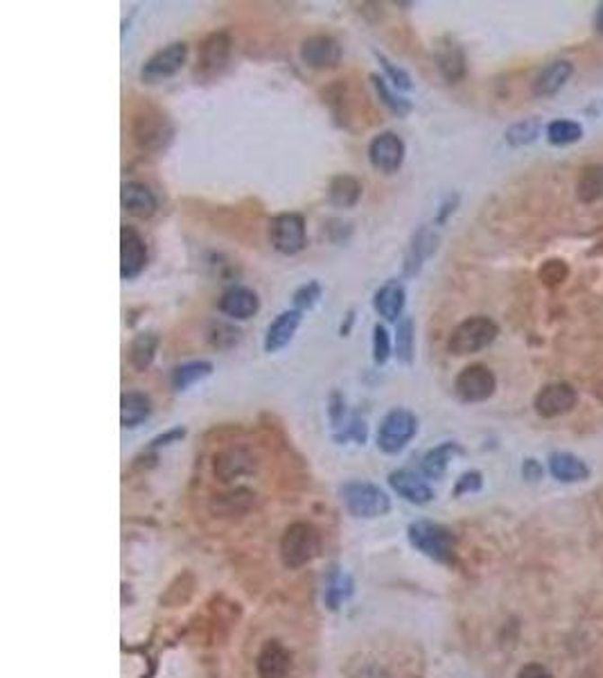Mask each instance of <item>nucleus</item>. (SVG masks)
<instances>
[{
    "mask_svg": "<svg viewBox=\"0 0 603 678\" xmlns=\"http://www.w3.org/2000/svg\"><path fill=\"white\" fill-rule=\"evenodd\" d=\"M500 335V326L495 319L486 315H474L455 326V330L448 337V353L457 358L474 355L479 351L488 349Z\"/></svg>",
    "mask_w": 603,
    "mask_h": 678,
    "instance_id": "1",
    "label": "nucleus"
},
{
    "mask_svg": "<svg viewBox=\"0 0 603 678\" xmlns=\"http://www.w3.org/2000/svg\"><path fill=\"white\" fill-rule=\"evenodd\" d=\"M131 138L138 149L147 154H161L174 140V125L170 118L158 109H145L136 113L131 122Z\"/></svg>",
    "mask_w": 603,
    "mask_h": 678,
    "instance_id": "2",
    "label": "nucleus"
},
{
    "mask_svg": "<svg viewBox=\"0 0 603 678\" xmlns=\"http://www.w3.org/2000/svg\"><path fill=\"white\" fill-rule=\"evenodd\" d=\"M418 433V418L412 409L407 407H394L391 412L385 414L377 428L376 442L377 448L386 455H398L407 448V443L416 437Z\"/></svg>",
    "mask_w": 603,
    "mask_h": 678,
    "instance_id": "3",
    "label": "nucleus"
},
{
    "mask_svg": "<svg viewBox=\"0 0 603 678\" xmlns=\"http://www.w3.org/2000/svg\"><path fill=\"white\" fill-rule=\"evenodd\" d=\"M233 52V39L228 32H213L200 43L195 61V75L197 84H210L226 70L228 61H231Z\"/></svg>",
    "mask_w": 603,
    "mask_h": 678,
    "instance_id": "4",
    "label": "nucleus"
},
{
    "mask_svg": "<svg viewBox=\"0 0 603 678\" xmlns=\"http://www.w3.org/2000/svg\"><path fill=\"white\" fill-rule=\"evenodd\" d=\"M409 543L421 549L425 557L439 563H450L455 558V536L448 527L430 521H416L407 530Z\"/></svg>",
    "mask_w": 603,
    "mask_h": 678,
    "instance_id": "5",
    "label": "nucleus"
},
{
    "mask_svg": "<svg viewBox=\"0 0 603 678\" xmlns=\"http://www.w3.org/2000/svg\"><path fill=\"white\" fill-rule=\"evenodd\" d=\"M339 493L343 506L355 518H380L391 509V497L371 482H346Z\"/></svg>",
    "mask_w": 603,
    "mask_h": 678,
    "instance_id": "6",
    "label": "nucleus"
},
{
    "mask_svg": "<svg viewBox=\"0 0 603 678\" xmlns=\"http://www.w3.org/2000/svg\"><path fill=\"white\" fill-rule=\"evenodd\" d=\"M270 245L280 256H297L307 245L306 218L301 213H280L270 222Z\"/></svg>",
    "mask_w": 603,
    "mask_h": 678,
    "instance_id": "7",
    "label": "nucleus"
},
{
    "mask_svg": "<svg viewBox=\"0 0 603 678\" xmlns=\"http://www.w3.org/2000/svg\"><path fill=\"white\" fill-rule=\"evenodd\" d=\"M319 552V534L307 522H294L280 539V558L288 567H303Z\"/></svg>",
    "mask_w": 603,
    "mask_h": 678,
    "instance_id": "8",
    "label": "nucleus"
},
{
    "mask_svg": "<svg viewBox=\"0 0 603 678\" xmlns=\"http://www.w3.org/2000/svg\"><path fill=\"white\" fill-rule=\"evenodd\" d=\"M188 61V43L172 41L149 55L140 68V82L143 84H161L165 79L174 77Z\"/></svg>",
    "mask_w": 603,
    "mask_h": 678,
    "instance_id": "9",
    "label": "nucleus"
},
{
    "mask_svg": "<svg viewBox=\"0 0 603 678\" xmlns=\"http://www.w3.org/2000/svg\"><path fill=\"white\" fill-rule=\"evenodd\" d=\"M497 389V378L486 364H468L455 378V394L461 403H483L492 398Z\"/></svg>",
    "mask_w": 603,
    "mask_h": 678,
    "instance_id": "10",
    "label": "nucleus"
},
{
    "mask_svg": "<svg viewBox=\"0 0 603 678\" xmlns=\"http://www.w3.org/2000/svg\"><path fill=\"white\" fill-rule=\"evenodd\" d=\"M407 145L395 131H380L368 143V163L382 174H394L403 167Z\"/></svg>",
    "mask_w": 603,
    "mask_h": 678,
    "instance_id": "11",
    "label": "nucleus"
},
{
    "mask_svg": "<svg viewBox=\"0 0 603 678\" xmlns=\"http://www.w3.org/2000/svg\"><path fill=\"white\" fill-rule=\"evenodd\" d=\"M147 242L134 227L120 228V276L122 281H134L147 267Z\"/></svg>",
    "mask_w": 603,
    "mask_h": 678,
    "instance_id": "12",
    "label": "nucleus"
},
{
    "mask_svg": "<svg viewBox=\"0 0 603 678\" xmlns=\"http://www.w3.org/2000/svg\"><path fill=\"white\" fill-rule=\"evenodd\" d=\"M298 55H301V61L307 68H334L341 61V46L330 34H312V37L303 39Z\"/></svg>",
    "mask_w": 603,
    "mask_h": 678,
    "instance_id": "13",
    "label": "nucleus"
},
{
    "mask_svg": "<svg viewBox=\"0 0 603 678\" xmlns=\"http://www.w3.org/2000/svg\"><path fill=\"white\" fill-rule=\"evenodd\" d=\"M576 403H579V394H576L574 387L567 385V382H552V385H545L538 391L534 407L543 418H556L572 412Z\"/></svg>",
    "mask_w": 603,
    "mask_h": 678,
    "instance_id": "14",
    "label": "nucleus"
},
{
    "mask_svg": "<svg viewBox=\"0 0 603 678\" xmlns=\"http://www.w3.org/2000/svg\"><path fill=\"white\" fill-rule=\"evenodd\" d=\"M213 473L219 482L228 484L235 479L249 477L255 473V457L246 448H226L219 455H215Z\"/></svg>",
    "mask_w": 603,
    "mask_h": 678,
    "instance_id": "15",
    "label": "nucleus"
},
{
    "mask_svg": "<svg viewBox=\"0 0 603 678\" xmlns=\"http://www.w3.org/2000/svg\"><path fill=\"white\" fill-rule=\"evenodd\" d=\"M217 308L231 321H246L253 315H258L261 299H258V294L253 290L244 288V285H231V288L222 292Z\"/></svg>",
    "mask_w": 603,
    "mask_h": 678,
    "instance_id": "16",
    "label": "nucleus"
},
{
    "mask_svg": "<svg viewBox=\"0 0 603 678\" xmlns=\"http://www.w3.org/2000/svg\"><path fill=\"white\" fill-rule=\"evenodd\" d=\"M404 303H407V292H404L403 281L389 279L376 290L373 294V310L386 324H398L404 317Z\"/></svg>",
    "mask_w": 603,
    "mask_h": 678,
    "instance_id": "17",
    "label": "nucleus"
},
{
    "mask_svg": "<svg viewBox=\"0 0 603 678\" xmlns=\"http://www.w3.org/2000/svg\"><path fill=\"white\" fill-rule=\"evenodd\" d=\"M434 64H437L439 73L443 75L446 82H461L466 75L464 48L452 37H441L434 46Z\"/></svg>",
    "mask_w": 603,
    "mask_h": 678,
    "instance_id": "18",
    "label": "nucleus"
},
{
    "mask_svg": "<svg viewBox=\"0 0 603 678\" xmlns=\"http://www.w3.org/2000/svg\"><path fill=\"white\" fill-rule=\"evenodd\" d=\"M301 321H303V312L294 310V308L292 310L280 312V315L276 317L270 326H267L265 342H262L265 353H270V355L279 353V351H283L285 346H289V342H292L294 335H297Z\"/></svg>",
    "mask_w": 603,
    "mask_h": 678,
    "instance_id": "19",
    "label": "nucleus"
},
{
    "mask_svg": "<svg viewBox=\"0 0 603 678\" xmlns=\"http://www.w3.org/2000/svg\"><path fill=\"white\" fill-rule=\"evenodd\" d=\"M120 204L131 218L149 219L156 215L158 200L152 188L140 182H125L120 188Z\"/></svg>",
    "mask_w": 603,
    "mask_h": 678,
    "instance_id": "20",
    "label": "nucleus"
},
{
    "mask_svg": "<svg viewBox=\"0 0 603 678\" xmlns=\"http://www.w3.org/2000/svg\"><path fill=\"white\" fill-rule=\"evenodd\" d=\"M389 486L398 493L403 500L412 502V504H427V502L434 500L432 486L416 475L413 470L398 468L394 473H389Z\"/></svg>",
    "mask_w": 603,
    "mask_h": 678,
    "instance_id": "21",
    "label": "nucleus"
},
{
    "mask_svg": "<svg viewBox=\"0 0 603 678\" xmlns=\"http://www.w3.org/2000/svg\"><path fill=\"white\" fill-rule=\"evenodd\" d=\"M437 246H439V236L432 231V228L430 227L418 228V231L412 236L407 256H404V276H407V279H413V276L422 270L427 258L432 256L434 251H437Z\"/></svg>",
    "mask_w": 603,
    "mask_h": 678,
    "instance_id": "22",
    "label": "nucleus"
},
{
    "mask_svg": "<svg viewBox=\"0 0 603 678\" xmlns=\"http://www.w3.org/2000/svg\"><path fill=\"white\" fill-rule=\"evenodd\" d=\"M572 75H574V64H572V61H552V64L545 66V68L540 70L538 77H536L534 95H538V98H552V95H556L558 91L570 82Z\"/></svg>",
    "mask_w": 603,
    "mask_h": 678,
    "instance_id": "23",
    "label": "nucleus"
},
{
    "mask_svg": "<svg viewBox=\"0 0 603 678\" xmlns=\"http://www.w3.org/2000/svg\"><path fill=\"white\" fill-rule=\"evenodd\" d=\"M158 346H161V337L154 330H140L134 335L129 344V364L134 371L145 373L154 364L158 353Z\"/></svg>",
    "mask_w": 603,
    "mask_h": 678,
    "instance_id": "24",
    "label": "nucleus"
},
{
    "mask_svg": "<svg viewBox=\"0 0 603 678\" xmlns=\"http://www.w3.org/2000/svg\"><path fill=\"white\" fill-rule=\"evenodd\" d=\"M364 186L353 174H337L328 183V201L334 209H353L362 200Z\"/></svg>",
    "mask_w": 603,
    "mask_h": 678,
    "instance_id": "25",
    "label": "nucleus"
},
{
    "mask_svg": "<svg viewBox=\"0 0 603 678\" xmlns=\"http://www.w3.org/2000/svg\"><path fill=\"white\" fill-rule=\"evenodd\" d=\"M215 367L208 360H191V362L177 364V367L170 371V387L172 391H188L191 387H195L197 382H204L206 378L213 376Z\"/></svg>",
    "mask_w": 603,
    "mask_h": 678,
    "instance_id": "26",
    "label": "nucleus"
},
{
    "mask_svg": "<svg viewBox=\"0 0 603 678\" xmlns=\"http://www.w3.org/2000/svg\"><path fill=\"white\" fill-rule=\"evenodd\" d=\"M289 665H292L289 654L279 642H267L258 654V660H255V669H258L261 678H285L289 672Z\"/></svg>",
    "mask_w": 603,
    "mask_h": 678,
    "instance_id": "27",
    "label": "nucleus"
},
{
    "mask_svg": "<svg viewBox=\"0 0 603 678\" xmlns=\"http://www.w3.org/2000/svg\"><path fill=\"white\" fill-rule=\"evenodd\" d=\"M152 414V398L143 391H125L120 396V425L134 430L143 425Z\"/></svg>",
    "mask_w": 603,
    "mask_h": 678,
    "instance_id": "28",
    "label": "nucleus"
},
{
    "mask_svg": "<svg viewBox=\"0 0 603 678\" xmlns=\"http://www.w3.org/2000/svg\"><path fill=\"white\" fill-rule=\"evenodd\" d=\"M549 473L558 479V482L574 484L585 482L590 477V468L583 459H579L572 452H554L549 457Z\"/></svg>",
    "mask_w": 603,
    "mask_h": 678,
    "instance_id": "29",
    "label": "nucleus"
},
{
    "mask_svg": "<svg viewBox=\"0 0 603 678\" xmlns=\"http://www.w3.org/2000/svg\"><path fill=\"white\" fill-rule=\"evenodd\" d=\"M394 358L403 367H412L413 360H416V324H413V319L409 315H404L395 324Z\"/></svg>",
    "mask_w": 603,
    "mask_h": 678,
    "instance_id": "30",
    "label": "nucleus"
},
{
    "mask_svg": "<svg viewBox=\"0 0 603 678\" xmlns=\"http://www.w3.org/2000/svg\"><path fill=\"white\" fill-rule=\"evenodd\" d=\"M204 337L215 351H231L242 342V330L231 319H210L206 324Z\"/></svg>",
    "mask_w": 603,
    "mask_h": 678,
    "instance_id": "31",
    "label": "nucleus"
},
{
    "mask_svg": "<svg viewBox=\"0 0 603 678\" xmlns=\"http://www.w3.org/2000/svg\"><path fill=\"white\" fill-rule=\"evenodd\" d=\"M461 452L459 443L446 442L441 446L432 448L430 452H425V457L421 459V468L425 473V477L430 479H441L448 473V466Z\"/></svg>",
    "mask_w": 603,
    "mask_h": 678,
    "instance_id": "32",
    "label": "nucleus"
},
{
    "mask_svg": "<svg viewBox=\"0 0 603 678\" xmlns=\"http://www.w3.org/2000/svg\"><path fill=\"white\" fill-rule=\"evenodd\" d=\"M368 79H371L373 89H376L377 100H380V103L385 104V107L389 109V112L394 113V116L407 118L409 113L413 112L412 100L403 98V95H400L398 91L394 89V86H389V82H386V79H385V75L371 73V75H368Z\"/></svg>",
    "mask_w": 603,
    "mask_h": 678,
    "instance_id": "33",
    "label": "nucleus"
},
{
    "mask_svg": "<svg viewBox=\"0 0 603 678\" xmlns=\"http://www.w3.org/2000/svg\"><path fill=\"white\" fill-rule=\"evenodd\" d=\"M255 493L249 488H233V491L219 493L213 500V512L219 516H240L246 513L253 506Z\"/></svg>",
    "mask_w": 603,
    "mask_h": 678,
    "instance_id": "34",
    "label": "nucleus"
},
{
    "mask_svg": "<svg viewBox=\"0 0 603 678\" xmlns=\"http://www.w3.org/2000/svg\"><path fill=\"white\" fill-rule=\"evenodd\" d=\"M576 195L583 204L603 200V165H588L576 183Z\"/></svg>",
    "mask_w": 603,
    "mask_h": 678,
    "instance_id": "35",
    "label": "nucleus"
},
{
    "mask_svg": "<svg viewBox=\"0 0 603 678\" xmlns=\"http://www.w3.org/2000/svg\"><path fill=\"white\" fill-rule=\"evenodd\" d=\"M581 138H583V127H581L576 120H565V118H561V120L549 122L547 140L552 145H556V147H565V145L579 143Z\"/></svg>",
    "mask_w": 603,
    "mask_h": 678,
    "instance_id": "36",
    "label": "nucleus"
},
{
    "mask_svg": "<svg viewBox=\"0 0 603 678\" xmlns=\"http://www.w3.org/2000/svg\"><path fill=\"white\" fill-rule=\"evenodd\" d=\"M540 136V120L538 118H529V120H520L510 125L506 129V143L510 147H525V145L534 143Z\"/></svg>",
    "mask_w": 603,
    "mask_h": 678,
    "instance_id": "37",
    "label": "nucleus"
},
{
    "mask_svg": "<svg viewBox=\"0 0 603 678\" xmlns=\"http://www.w3.org/2000/svg\"><path fill=\"white\" fill-rule=\"evenodd\" d=\"M373 55H376L380 68L385 70V79H386V82H391V86H394L395 91H412L413 89L412 75H409L407 70L400 68L398 64H394V61H391L386 55H382V52L376 50Z\"/></svg>",
    "mask_w": 603,
    "mask_h": 678,
    "instance_id": "38",
    "label": "nucleus"
},
{
    "mask_svg": "<svg viewBox=\"0 0 603 678\" xmlns=\"http://www.w3.org/2000/svg\"><path fill=\"white\" fill-rule=\"evenodd\" d=\"M391 355H394V339H391L386 326L377 321L373 326V362L376 367H385Z\"/></svg>",
    "mask_w": 603,
    "mask_h": 678,
    "instance_id": "39",
    "label": "nucleus"
},
{
    "mask_svg": "<svg viewBox=\"0 0 603 678\" xmlns=\"http://www.w3.org/2000/svg\"><path fill=\"white\" fill-rule=\"evenodd\" d=\"M321 297H324V288H321L319 281H307V283H303L301 288L294 290V294H292L294 310H298V312L312 310V308L321 301Z\"/></svg>",
    "mask_w": 603,
    "mask_h": 678,
    "instance_id": "40",
    "label": "nucleus"
},
{
    "mask_svg": "<svg viewBox=\"0 0 603 678\" xmlns=\"http://www.w3.org/2000/svg\"><path fill=\"white\" fill-rule=\"evenodd\" d=\"M367 423H364V418L359 416H350L349 421L343 423L341 428L337 430V433H333V439L337 443H346V442H355V443H364L367 442Z\"/></svg>",
    "mask_w": 603,
    "mask_h": 678,
    "instance_id": "41",
    "label": "nucleus"
},
{
    "mask_svg": "<svg viewBox=\"0 0 603 678\" xmlns=\"http://www.w3.org/2000/svg\"><path fill=\"white\" fill-rule=\"evenodd\" d=\"M328 418H330V425H333L334 433H337L343 423L350 418L349 407H346V398H343L341 391H337V389L330 391V396H328Z\"/></svg>",
    "mask_w": 603,
    "mask_h": 678,
    "instance_id": "42",
    "label": "nucleus"
},
{
    "mask_svg": "<svg viewBox=\"0 0 603 678\" xmlns=\"http://www.w3.org/2000/svg\"><path fill=\"white\" fill-rule=\"evenodd\" d=\"M346 576L343 575H333V579L328 581V588H325V602H328L330 609H337L341 604V600H346L349 595V588H346Z\"/></svg>",
    "mask_w": 603,
    "mask_h": 678,
    "instance_id": "43",
    "label": "nucleus"
},
{
    "mask_svg": "<svg viewBox=\"0 0 603 678\" xmlns=\"http://www.w3.org/2000/svg\"><path fill=\"white\" fill-rule=\"evenodd\" d=\"M483 479H482V473L479 470H468V473L461 475L459 479H457L455 484V495H466V493H477L479 488H482Z\"/></svg>",
    "mask_w": 603,
    "mask_h": 678,
    "instance_id": "44",
    "label": "nucleus"
},
{
    "mask_svg": "<svg viewBox=\"0 0 603 678\" xmlns=\"http://www.w3.org/2000/svg\"><path fill=\"white\" fill-rule=\"evenodd\" d=\"M567 276V265L563 261H547L540 270V279L549 285H558L561 281H565Z\"/></svg>",
    "mask_w": 603,
    "mask_h": 678,
    "instance_id": "45",
    "label": "nucleus"
},
{
    "mask_svg": "<svg viewBox=\"0 0 603 678\" xmlns=\"http://www.w3.org/2000/svg\"><path fill=\"white\" fill-rule=\"evenodd\" d=\"M183 437H186V428H182V425H177V428H172V430H167V433H163V434H158V437H154V439H152V443H149V446H152V448L170 446V443L182 442Z\"/></svg>",
    "mask_w": 603,
    "mask_h": 678,
    "instance_id": "46",
    "label": "nucleus"
},
{
    "mask_svg": "<svg viewBox=\"0 0 603 678\" xmlns=\"http://www.w3.org/2000/svg\"><path fill=\"white\" fill-rule=\"evenodd\" d=\"M518 678H554V674L549 672L545 665L529 663V665H525L520 672H518Z\"/></svg>",
    "mask_w": 603,
    "mask_h": 678,
    "instance_id": "47",
    "label": "nucleus"
},
{
    "mask_svg": "<svg viewBox=\"0 0 603 678\" xmlns=\"http://www.w3.org/2000/svg\"><path fill=\"white\" fill-rule=\"evenodd\" d=\"M457 206H459V195L448 197V200L441 204V210L437 213V224H446L448 218H450V215L457 210Z\"/></svg>",
    "mask_w": 603,
    "mask_h": 678,
    "instance_id": "48",
    "label": "nucleus"
},
{
    "mask_svg": "<svg viewBox=\"0 0 603 678\" xmlns=\"http://www.w3.org/2000/svg\"><path fill=\"white\" fill-rule=\"evenodd\" d=\"M522 475H525V479H529V482H538V479L543 477V466L536 459H527L525 464H522Z\"/></svg>",
    "mask_w": 603,
    "mask_h": 678,
    "instance_id": "49",
    "label": "nucleus"
},
{
    "mask_svg": "<svg viewBox=\"0 0 603 678\" xmlns=\"http://www.w3.org/2000/svg\"><path fill=\"white\" fill-rule=\"evenodd\" d=\"M353 324H355V310H349L346 312V319H343L341 326H339V335H341V337H349Z\"/></svg>",
    "mask_w": 603,
    "mask_h": 678,
    "instance_id": "50",
    "label": "nucleus"
},
{
    "mask_svg": "<svg viewBox=\"0 0 603 678\" xmlns=\"http://www.w3.org/2000/svg\"><path fill=\"white\" fill-rule=\"evenodd\" d=\"M594 28L603 37V3L597 7V14H594Z\"/></svg>",
    "mask_w": 603,
    "mask_h": 678,
    "instance_id": "51",
    "label": "nucleus"
}]
</instances>
